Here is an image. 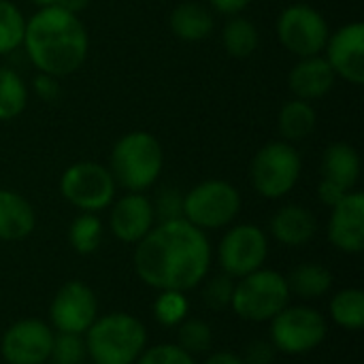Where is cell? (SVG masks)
<instances>
[{
    "label": "cell",
    "mask_w": 364,
    "mask_h": 364,
    "mask_svg": "<svg viewBox=\"0 0 364 364\" xmlns=\"http://www.w3.org/2000/svg\"><path fill=\"white\" fill-rule=\"evenodd\" d=\"M318 126V111L311 102L292 98L284 102L277 115V130L284 141L288 143H301L305 141Z\"/></svg>",
    "instance_id": "22"
},
{
    "label": "cell",
    "mask_w": 364,
    "mask_h": 364,
    "mask_svg": "<svg viewBox=\"0 0 364 364\" xmlns=\"http://www.w3.org/2000/svg\"><path fill=\"white\" fill-rule=\"evenodd\" d=\"M190 311V303L186 292H177V290H160L158 299L154 301V318L158 324L173 328L179 326Z\"/></svg>",
    "instance_id": "30"
},
{
    "label": "cell",
    "mask_w": 364,
    "mask_h": 364,
    "mask_svg": "<svg viewBox=\"0 0 364 364\" xmlns=\"http://www.w3.org/2000/svg\"><path fill=\"white\" fill-rule=\"evenodd\" d=\"M337 83V75L326 62V58L309 55L299 58V62L288 73V87L294 94V98L314 102L318 98H324Z\"/></svg>",
    "instance_id": "17"
},
{
    "label": "cell",
    "mask_w": 364,
    "mask_h": 364,
    "mask_svg": "<svg viewBox=\"0 0 364 364\" xmlns=\"http://www.w3.org/2000/svg\"><path fill=\"white\" fill-rule=\"evenodd\" d=\"M235 282L230 275L226 273H220V275H213L209 279H205V286H203V303L207 309L211 311H224L230 307L232 303V294H235Z\"/></svg>",
    "instance_id": "32"
},
{
    "label": "cell",
    "mask_w": 364,
    "mask_h": 364,
    "mask_svg": "<svg viewBox=\"0 0 364 364\" xmlns=\"http://www.w3.org/2000/svg\"><path fill=\"white\" fill-rule=\"evenodd\" d=\"M117 183L109 166L81 160L64 168L60 177V194L81 213H98L115 200Z\"/></svg>",
    "instance_id": "8"
},
{
    "label": "cell",
    "mask_w": 364,
    "mask_h": 364,
    "mask_svg": "<svg viewBox=\"0 0 364 364\" xmlns=\"http://www.w3.org/2000/svg\"><path fill=\"white\" fill-rule=\"evenodd\" d=\"M346 194H348V190H343L341 186L333 183V181L320 179V183H318V198H320V203L326 205L328 209H333Z\"/></svg>",
    "instance_id": "37"
},
{
    "label": "cell",
    "mask_w": 364,
    "mask_h": 364,
    "mask_svg": "<svg viewBox=\"0 0 364 364\" xmlns=\"http://www.w3.org/2000/svg\"><path fill=\"white\" fill-rule=\"evenodd\" d=\"M21 47L38 73L62 79L77 73L87 60L90 36L77 13L41 6L26 17Z\"/></svg>",
    "instance_id": "2"
},
{
    "label": "cell",
    "mask_w": 364,
    "mask_h": 364,
    "mask_svg": "<svg viewBox=\"0 0 364 364\" xmlns=\"http://www.w3.org/2000/svg\"><path fill=\"white\" fill-rule=\"evenodd\" d=\"M213 13L207 4L186 0L179 2L171 15H168V28L171 32L186 43H198L205 41L213 30Z\"/></svg>",
    "instance_id": "21"
},
{
    "label": "cell",
    "mask_w": 364,
    "mask_h": 364,
    "mask_svg": "<svg viewBox=\"0 0 364 364\" xmlns=\"http://www.w3.org/2000/svg\"><path fill=\"white\" fill-rule=\"evenodd\" d=\"M301 173L303 158L299 149L284 139L262 145L250 164L252 188L269 200L288 196L296 188Z\"/></svg>",
    "instance_id": "6"
},
{
    "label": "cell",
    "mask_w": 364,
    "mask_h": 364,
    "mask_svg": "<svg viewBox=\"0 0 364 364\" xmlns=\"http://www.w3.org/2000/svg\"><path fill=\"white\" fill-rule=\"evenodd\" d=\"M28 98L30 90L23 77L11 66H0V122L19 117L28 107Z\"/></svg>",
    "instance_id": "25"
},
{
    "label": "cell",
    "mask_w": 364,
    "mask_h": 364,
    "mask_svg": "<svg viewBox=\"0 0 364 364\" xmlns=\"http://www.w3.org/2000/svg\"><path fill=\"white\" fill-rule=\"evenodd\" d=\"M328 333L326 318L307 305H286L271 320V343L279 354L303 356L322 346Z\"/></svg>",
    "instance_id": "9"
},
{
    "label": "cell",
    "mask_w": 364,
    "mask_h": 364,
    "mask_svg": "<svg viewBox=\"0 0 364 364\" xmlns=\"http://www.w3.org/2000/svg\"><path fill=\"white\" fill-rule=\"evenodd\" d=\"M207 2H209V9H213L215 13H222L226 17L241 15L252 4V0H207Z\"/></svg>",
    "instance_id": "38"
},
{
    "label": "cell",
    "mask_w": 364,
    "mask_h": 364,
    "mask_svg": "<svg viewBox=\"0 0 364 364\" xmlns=\"http://www.w3.org/2000/svg\"><path fill=\"white\" fill-rule=\"evenodd\" d=\"M269 256V237L256 224H237L228 228L218 245L222 273L232 279L245 277L264 267Z\"/></svg>",
    "instance_id": "11"
},
{
    "label": "cell",
    "mask_w": 364,
    "mask_h": 364,
    "mask_svg": "<svg viewBox=\"0 0 364 364\" xmlns=\"http://www.w3.org/2000/svg\"><path fill=\"white\" fill-rule=\"evenodd\" d=\"M102 230V222L96 213H81L68 226V243L77 254L90 256L100 247Z\"/></svg>",
    "instance_id": "27"
},
{
    "label": "cell",
    "mask_w": 364,
    "mask_h": 364,
    "mask_svg": "<svg viewBox=\"0 0 364 364\" xmlns=\"http://www.w3.org/2000/svg\"><path fill=\"white\" fill-rule=\"evenodd\" d=\"M241 211V192L226 179H205L183 194V220L200 230L228 228Z\"/></svg>",
    "instance_id": "7"
},
{
    "label": "cell",
    "mask_w": 364,
    "mask_h": 364,
    "mask_svg": "<svg viewBox=\"0 0 364 364\" xmlns=\"http://www.w3.org/2000/svg\"><path fill=\"white\" fill-rule=\"evenodd\" d=\"M164 168V149L156 134L132 130L122 134L109 154V171L126 192H145L160 179Z\"/></svg>",
    "instance_id": "3"
},
{
    "label": "cell",
    "mask_w": 364,
    "mask_h": 364,
    "mask_svg": "<svg viewBox=\"0 0 364 364\" xmlns=\"http://www.w3.org/2000/svg\"><path fill=\"white\" fill-rule=\"evenodd\" d=\"M92 0H58V4L55 6H60V9H66V11H70V13H81L83 9H87V4H90Z\"/></svg>",
    "instance_id": "40"
},
{
    "label": "cell",
    "mask_w": 364,
    "mask_h": 364,
    "mask_svg": "<svg viewBox=\"0 0 364 364\" xmlns=\"http://www.w3.org/2000/svg\"><path fill=\"white\" fill-rule=\"evenodd\" d=\"M213 343V331L205 320L186 318L177 331V346L190 356L207 354Z\"/></svg>",
    "instance_id": "29"
},
{
    "label": "cell",
    "mask_w": 364,
    "mask_h": 364,
    "mask_svg": "<svg viewBox=\"0 0 364 364\" xmlns=\"http://www.w3.org/2000/svg\"><path fill=\"white\" fill-rule=\"evenodd\" d=\"M109 207L111 235L122 243L136 245L156 226L154 205L151 198L145 196V192H126L124 196L115 198Z\"/></svg>",
    "instance_id": "15"
},
{
    "label": "cell",
    "mask_w": 364,
    "mask_h": 364,
    "mask_svg": "<svg viewBox=\"0 0 364 364\" xmlns=\"http://www.w3.org/2000/svg\"><path fill=\"white\" fill-rule=\"evenodd\" d=\"M87 356L85 350V339L83 335H73V333H58L53 337L51 354L49 360L51 364H83Z\"/></svg>",
    "instance_id": "31"
},
{
    "label": "cell",
    "mask_w": 364,
    "mask_h": 364,
    "mask_svg": "<svg viewBox=\"0 0 364 364\" xmlns=\"http://www.w3.org/2000/svg\"><path fill=\"white\" fill-rule=\"evenodd\" d=\"M275 356H277V350L273 348L271 341L256 339V341L247 343V348H245L241 358H243L245 364H273L275 363Z\"/></svg>",
    "instance_id": "35"
},
{
    "label": "cell",
    "mask_w": 364,
    "mask_h": 364,
    "mask_svg": "<svg viewBox=\"0 0 364 364\" xmlns=\"http://www.w3.org/2000/svg\"><path fill=\"white\" fill-rule=\"evenodd\" d=\"M151 205H154L156 222H168V220L183 218V194L175 188H162L158 192L156 200H151Z\"/></svg>",
    "instance_id": "34"
},
{
    "label": "cell",
    "mask_w": 364,
    "mask_h": 364,
    "mask_svg": "<svg viewBox=\"0 0 364 364\" xmlns=\"http://www.w3.org/2000/svg\"><path fill=\"white\" fill-rule=\"evenodd\" d=\"M269 230L277 243L286 247H303L316 237L318 220L303 205H284L273 213Z\"/></svg>",
    "instance_id": "18"
},
{
    "label": "cell",
    "mask_w": 364,
    "mask_h": 364,
    "mask_svg": "<svg viewBox=\"0 0 364 364\" xmlns=\"http://www.w3.org/2000/svg\"><path fill=\"white\" fill-rule=\"evenodd\" d=\"M26 17L11 0H0V55L17 51L23 43Z\"/></svg>",
    "instance_id": "28"
},
{
    "label": "cell",
    "mask_w": 364,
    "mask_h": 364,
    "mask_svg": "<svg viewBox=\"0 0 364 364\" xmlns=\"http://www.w3.org/2000/svg\"><path fill=\"white\" fill-rule=\"evenodd\" d=\"M132 262L145 286L190 292L209 275L211 243L205 230L183 218L158 222L136 243Z\"/></svg>",
    "instance_id": "1"
},
{
    "label": "cell",
    "mask_w": 364,
    "mask_h": 364,
    "mask_svg": "<svg viewBox=\"0 0 364 364\" xmlns=\"http://www.w3.org/2000/svg\"><path fill=\"white\" fill-rule=\"evenodd\" d=\"M326 62L335 70L337 79L352 85L364 83V23L350 21L331 32L324 53Z\"/></svg>",
    "instance_id": "14"
},
{
    "label": "cell",
    "mask_w": 364,
    "mask_h": 364,
    "mask_svg": "<svg viewBox=\"0 0 364 364\" xmlns=\"http://www.w3.org/2000/svg\"><path fill=\"white\" fill-rule=\"evenodd\" d=\"M134 364H196L194 356L183 352L177 343H160L145 348Z\"/></svg>",
    "instance_id": "33"
},
{
    "label": "cell",
    "mask_w": 364,
    "mask_h": 364,
    "mask_svg": "<svg viewBox=\"0 0 364 364\" xmlns=\"http://www.w3.org/2000/svg\"><path fill=\"white\" fill-rule=\"evenodd\" d=\"M32 90L34 94L45 100V102H51L60 96V79L58 77H51V75H45V73H38L32 81Z\"/></svg>",
    "instance_id": "36"
},
{
    "label": "cell",
    "mask_w": 364,
    "mask_h": 364,
    "mask_svg": "<svg viewBox=\"0 0 364 364\" xmlns=\"http://www.w3.org/2000/svg\"><path fill=\"white\" fill-rule=\"evenodd\" d=\"M32 2H34L38 9H41V6H55V4H58V0H32Z\"/></svg>",
    "instance_id": "41"
},
{
    "label": "cell",
    "mask_w": 364,
    "mask_h": 364,
    "mask_svg": "<svg viewBox=\"0 0 364 364\" xmlns=\"http://www.w3.org/2000/svg\"><path fill=\"white\" fill-rule=\"evenodd\" d=\"M205 364H245L243 363V358L241 356H237V354H232V352H215V354H211Z\"/></svg>",
    "instance_id": "39"
},
{
    "label": "cell",
    "mask_w": 364,
    "mask_h": 364,
    "mask_svg": "<svg viewBox=\"0 0 364 364\" xmlns=\"http://www.w3.org/2000/svg\"><path fill=\"white\" fill-rule=\"evenodd\" d=\"M290 296L286 277L262 267L235 282L230 309L245 322H271L290 303Z\"/></svg>",
    "instance_id": "5"
},
{
    "label": "cell",
    "mask_w": 364,
    "mask_h": 364,
    "mask_svg": "<svg viewBox=\"0 0 364 364\" xmlns=\"http://www.w3.org/2000/svg\"><path fill=\"white\" fill-rule=\"evenodd\" d=\"M220 38H222L224 51L239 60L252 58L260 45V32H258L256 23L243 15H232L224 23Z\"/></svg>",
    "instance_id": "24"
},
{
    "label": "cell",
    "mask_w": 364,
    "mask_h": 364,
    "mask_svg": "<svg viewBox=\"0 0 364 364\" xmlns=\"http://www.w3.org/2000/svg\"><path fill=\"white\" fill-rule=\"evenodd\" d=\"M286 282H288L290 294H296L305 301H314V299H322L331 292L333 273L324 264L303 262L286 277Z\"/></svg>",
    "instance_id": "23"
},
{
    "label": "cell",
    "mask_w": 364,
    "mask_h": 364,
    "mask_svg": "<svg viewBox=\"0 0 364 364\" xmlns=\"http://www.w3.org/2000/svg\"><path fill=\"white\" fill-rule=\"evenodd\" d=\"M275 30L284 49L296 58L324 53L326 41L331 36V26L326 17L316 6L301 2L290 4L279 13Z\"/></svg>",
    "instance_id": "10"
},
{
    "label": "cell",
    "mask_w": 364,
    "mask_h": 364,
    "mask_svg": "<svg viewBox=\"0 0 364 364\" xmlns=\"http://www.w3.org/2000/svg\"><path fill=\"white\" fill-rule=\"evenodd\" d=\"M331 320L343 331H360L364 326V292L346 288L331 299Z\"/></svg>",
    "instance_id": "26"
},
{
    "label": "cell",
    "mask_w": 364,
    "mask_h": 364,
    "mask_svg": "<svg viewBox=\"0 0 364 364\" xmlns=\"http://www.w3.org/2000/svg\"><path fill=\"white\" fill-rule=\"evenodd\" d=\"M328 241L343 254H360L364 250V194L348 192L333 209L328 220Z\"/></svg>",
    "instance_id": "16"
},
{
    "label": "cell",
    "mask_w": 364,
    "mask_h": 364,
    "mask_svg": "<svg viewBox=\"0 0 364 364\" xmlns=\"http://www.w3.org/2000/svg\"><path fill=\"white\" fill-rule=\"evenodd\" d=\"M55 331L36 320L26 318L9 326L0 341V354L6 364H45L49 360Z\"/></svg>",
    "instance_id": "13"
},
{
    "label": "cell",
    "mask_w": 364,
    "mask_h": 364,
    "mask_svg": "<svg viewBox=\"0 0 364 364\" xmlns=\"http://www.w3.org/2000/svg\"><path fill=\"white\" fill-rule=\"evenodd\" d=\"M98 318V303L92 288L79 279L66 282L49 305V320L55 333L83 335Z\"/></svg>",
    "instance_id": "12"
},
{
    "label": "cell",
    "mask_w": 364,
    "mask_h": 364,
    "mask_svg": "<svg viewBox=\"0 0 364 364\" xmlns=\"http://www.w3.org/2000/svg\"><path fill=\"white\" fill-rule=\"evenodd\" d=\"M322 179L341 186L343 190L352 192L360 179V154L354 145L337 141L331 143L320 160Z\"/></svg>",
    "instance_id": "20"
},
{
    "label": "cell",
    "mask_w": 364,
    "mask_h": 364,
    "mask_svg": "<svg viewBox=\"0 0 364 364\" xmlns=\"http://www.w3.org/2000/svg\"><path fill=\"white\" fill-rule=\"evenodd\" d=\"M83 339L94 364H134L147 348L145 324L122 311L96 318Z\"/></svg>",
    "instance_id": "4"
},
{
    "label": "cell",
    "mask_w": 364,
    "mask_h": 364,
    "mask_svg": "<svg viewBox=\"0 0 364 364\" xmlns=\"http://www.w3.org/2000/svg\"><path fill=\"white\" fill-rule=\"evenodd\" d=\"M36 213L28 198L15 190L0 188V241H21L32 235Z\"/></svg>",
    "instance_id": "19"
}]
</instances>
